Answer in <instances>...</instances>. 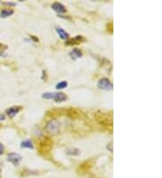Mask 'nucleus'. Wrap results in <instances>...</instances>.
Returning a JSON list of instances; mask_svg holds the SVG:
<instances>
[{
  "mask_svg": "<svg viewBox=\"0 0 162 178\" xmlns=\"http://www.w3.org/2000/svg\"><path fill=\"white\" fill-rule=\"evenodd\" d=\"M21 148L33 149V148H34V146H33V141H32L31 139H25V140H24V141L21 142Z\"/></svg>",
  "mask_w": 162,
  "mask_h": 178,
  "instance_id": "12",
  "label": "nucleus"
},
{
  "mask_svg": "<svg viewBox=\"0 0 162 178\" xmlns=\"http://www.w3.org/2000/svg\"><path fill=\"white\" fill-rule=\"evenodd\" d=\"M30 37H31V39H33V41H35V42H39L38 38H35V36H30Z\"/></svg>",
  "mask_w": 162,
  "mask_h": 178,
  "instance_id": "18",
  "label": "nucleus"
},
{
  "mask_svg": "<svg viewBox=\"0 0 162 178\" xmlns=\"http://www.w3.org/2000/svg\"><path fill=\"white\" fill-rule=\"evenodd\" d=\"M55 30H56L57 33L59 34V36L60 37L62 40L68 41V40L70 39V34L67 33V32L63 29V28H61V27H56Z\"/></svg>",
  "mask_w": 162,
  "mask_h": 178,
  "instance_id": "8",
  "label": "nucleus"
},
{
  "mask_svg": "<svg viewBox=\"0 0 162 178\" xmlns=\"http://www.w3.org/2000/svg\"><path fill=\"white\" fill-rule=\"evenodd\" d=\"M15 13V11L13 9H3L0 13V17H3V18H6L8 16L12 15Z\"/></svg>",
  "mask_w": 162,
  "mask_h": 178,
  "instance_id": "13",
  "label": "nucleus"
},
{
  "mask_svg": "<svg viewBox=\"0 0 162 178\" xmlns=\"http://www.w3.org/2000/svg\"><path fill=\"white\" fill-rule=\"evenodd\" d=\"M85 41V38L82 36V35H78L74 37L73 39H69L68 41L66 42V44L67 45H74V44H79L81 42H84Z\"/></svg>",
  "mask_w": 162,
  "mask_h": 178,
  "instance_id": "7",
  "label": "nucleus"
},
{
  "mask_svg": "<svg viewBox=\"0 0 162 178\" xmlns=\"http://www.w3.org/2000/svg\"><path fill=\"white\" fill-rule=\"evenodd\" d=\"M52 145H53V142L51 139L49 137H45L41 140L39 145H38V150H39L41 154H43V155L48 154L51 150Z\"/></svg>",
  "mask_w": 162,
  "mask_h": 178,
  "instance_id": "2",
  "label": "nucleus"
},
{
  "mask_svg": "<svg viewBox=\"0 0 162 178\" xmlns=\"http://www.w3.org/2000/svg\"><path fill=\"white\" fill-rule=\"evenodd\" d=\"M51 8L55 12H57L58 14H64L67 12V9L65 7V6L60 2H55L51 5Z\"/></svg>",
  "mask_w": 162,
  "mask_h": 178,
  "instance_id": "6",
  "label": "nucleus"
},
{
  "mask_svg": "<svg viewBox=\"0 0 162 178\" xmlns=\"http://www.w3.org/2000/svg\"><path fill=\"white\" fill-rule=\"evenodd\" d=\"M4 150H5V148H4V145L2 143H0V155H2L4 153Z\"/></svg>",
  "mask_w": 162,
  "mask_h": 178,
  "instance_id": "17",
  "label": "nucleus"
},
{
  "mask_svg": "<svg viewBox=\"0 0 162 178\" xmlns=\"http://www.w3.org/2000/svg\"><path fill=\"white\" fill-rule=\"evenodd\" d=\"M6 49H7V46L4 45V44H2V43H0V51H4L6 50Z\"/></svg>",
  "mask_w": 162,
  "mask_h": 178,
  "instance_id": "16",
  "label": "nucleus"
},
{
  "mask_svg": "<svg viewBox=\"0 0 162 178\" xmlns=\"http://www.w3.org/2000/svg\"><path fill=\"white\" fill-rule=\"evenodd\" d=\"M54 96H55V93H52V92H46V93H43L42 97L44 98V99H53L54 98Z\"/></svg>",
  "mask_w": 162,
  "mask_h": 178,
  "instance_id": "15",
  "label": "nucleus"
},
{
  "mask_svg": "<svg viewBox=\"0 0 162 178\" xmlns=\"http://www.w3.org/2000/svg\"><path fill=\"white\" fill-rule=\"evenodd\" d=\"M67 87H68V82H67V81H61V82L58 83V84L56 85V89L61 90V89L66 88Z\"/></svg>",
  "mask_w": 162,
  "mask_h": 178,
  "instance_id": "14",
  "label": "nucleus"
},
{
  "mask_svg": "<svg viewBox=\"0 0 162 178\" xmlns=\"http://www.w3.org/2000/svg\"><path fill=\"white\" fill-rule=\"evenodd\" d=\"M66 154L70 156H79L81 154V151L78 148H70L66 150Z\"/></svg>",
  "mask_w": 162,
  "mask_h": 178,
  "instance_id": "11",
  "label": "nucleus"
},
{
  "mask_svg": "<svg viewBox=\"0 0 162 178\" xmlns=\"http://www.w3.org/2000/svg\"><path fill=\"white\" fill-rule=\"evenodd\" d=\"M67 99H68L67 96L65 95L64 93H61V92H56L55 93V96H54V98H53V100L56 103H62V102L66 101Z\"/></svg>",
  "mask_w": 162,
  "mask_h": 178,
  "instance_id": "9",
  "label": "nucleus"
},
{
  "mask_svg": "<svg viewBox=\"0 0 162 178\" xmlns=\"http://www.w3.org/2000/svg\"><path fill=\"white\" fill-rule=\"evenodd\" d=\"M22 156L21 155H19L17 153H9L7 155V161L8 162H10L12 163L15 166H18L19 165H20V163L22 162Z\"/></svg>",
  "mask_w": 162,
  "mask_h": 178,
  "instance_id": "4",
  "label": "nucleus"
},
{
  "mask_svg": "<svg viewBox=\"0 0 162 178\" xmlns=\"http://www.w3.org/2000/svg\"><path fill=\"white\" fill-rule=\"evenodd\" d=\"M45 130L52 136L58 135L60 130V123L56 119L50 120L45 125Z\"/></svg>",
  "mask_w": 162,
  "mask_h": 178,
  "instance_id": "1",
  "label": "nucleus"
},
{
  "mask_svg": "<svg viewBox=\"0 0 162 178\" xmlns=\"http://www.w3.org/2000/svg\"><path fill=\"white\" fill-rule=\"evenodd\" d=\"M97 87L99 89L104 90V91H111L113 90V83L106 78H101L97 83Z\"/></svg>",
  "mask_w": 162,
  "mask_h": 178,
  "instance_id": "3",
  "label": "nucleus"
},
{
  "mask_svg": "<svg viewBox=\"0 0 162 178\" xmlns=\"http://www.w3.org/2000/svg\"><path fill=\"white\" fill-rule=\"evenodd\" d=\"M22 108H23L22 106H12L6 110V114L10 118H14L22 110Z\"/></svg>",
  "mask_w": 162,
  "mask_h": 178,
  "instance_id": "5",
  "label": "nucleus"
},
{
  "mask_svg": "<svg viewBox=\"0 0 162 178\" xmlns=\"http://www.w3.org/2000/svg\"><path fill=\"white\" fill-rule=\"evenodd\" d=\"M4 4L5 5H9V6H15V3H8V2L7 3H4Z\"/></svg>",
  "mask_w": 162,
  "mask_h": 178,
  "instance_id": "19",
  "label": "nucleus"
},
{
  "mask_svg": "<svg viewBox=\"0 0 162 178\" xmlns=\"http://www.w3.org/2000/svg\"><path fill=\"white\" fill-rule=\"evenodd\" d=\"M70 57L72 58V60H77V59H79V58H81L83 54H82L81 50H79V49H78V48H75V49L70 53Z\"/></svg>",
  "mask_w": 162,
  "mask_h": 178,
  "instance_id": "10",
  "label": "nucleus"
}]
</instances>
